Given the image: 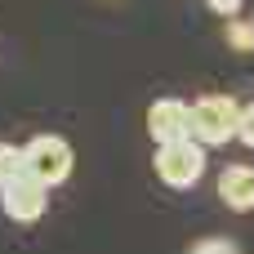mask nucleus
Instances as JSON below:
<instances>
[{
  "mask_svg": "<svg viewBox=\"0 0 254 254\" xmlns=\"http://www.w3.org/2000/svg\"><path fill=\"white\" fill-rule=\"evenodd\" d=\"M237 112L241 103L228 94H205L196 103H188V138L196 147H223L237 138Z\"/></svg>",
  "mask_w": 254,
  "mask_h": 254,
  "instance_id": "f257e3e1",
  "label": "nucleus"
},
{
  "mask_svg": "<svg viewBox=\"0 0 254 254\" xmlns=\"http://www.w3.org/2000/svg\"><path fill=\"white\" fill-rule=\"evenodd\" d=\"M18 152H22V174H31L45 192L71 179L76 156H71V143H67V138H58V134H36V138H31L27 147H18Z\"/></svg>",
  "mask_w": 254,
  "mask_h": 254,
  "instance_id": "f03ea898",
  "label": "nucleus"
},
{
  "mask_svg": "<svg viewBox=\"0 0 254 254\" xmlns=\"http://www.w3.org/2000/svg\"><path fill=\"white\" fill-rule=\"evenodd\" d=\"M205 174V147H196L192 138L183 143H170V147H156V179L165 188H196Z\"/></svg>",
  "mask_w": 254,
  "mask_h": 254,
  "instance_id": "7ed1b4c3",
  "label": "nucleus"
},
{
  "mask_svg": "<svg viewBox=\"0 0 254 254\" xmlns=\"http://www.w3.org/2000/svg\"><path fill=\"white\" fill-rule=\"evenodd\" d=\"M0 205H4V214L13 219V223H36L40 214H45V205H49V192L31 179V174H13L9 183H0Z\"/></svg>",
  "mask_w": 254,
  "mask_h": 254,
  "instance_id": "20e7f679",
  "label": "nucleus"
},
{
  "mask_svg": "<svg viewBox=\"0 0 254 254\" xmlns=\"http://www.w3.org/2000/svg\"><path fill=\"white\" fill-rule=\"evenodd\" d=\"M147 134L156 138V147L183 143L188 138V103L183 98H156L147 107Z\"/></svg>",
  "mask_w": 254,
  "mask_h": 254,
  "instance_id": "39448f33",
  "label": "nucleus"
},
{
  "mask_svg": "<svg viewBox=\"0 0 254 254\" xmlns=\"http://www.w3.org/2000/svg\"><path fill=\"white\" fill-rule=\"evenodd\" d=\"M219 196H223L237 214H246L254 205V170L250 165H228V170H219Z\"/></svg>",
  "mask_w": 254,
  "mask_h": 254,
  "instance_id": "423d86ee",
  "label": "nucleus"
},
{
  "mask_svg": "<svg viewBox=\"0 0 254 254\" xmlns=\"http://www.w3.org/2000/svg\"><path fill=\"white\" fill-rule=\"evenodd\" d=\"M188 254H241V246L232 237H201L188 246Z\"/></svg>",
  "mask_w": 254,
  "mask_h": 254,
  "instance_id": "0eeeda50",
  "label": "nucleus"
},
{
  "mask_svg": "<svg viewBox=\"0 0 254 254\" xmlns=\"http://www.w3.org/2000/svg\"><path fill=\"white\" fill-rule=\"evenodd\" d=\"M18 170H22V152L13 143H0V183H9Z\"/></svg>",
  "mask_w": 254,
  "mask_h": 254,
  "instance_id": "6e6552de",
  "label": "nucleus"
},
{
  "mask_svg": "<svg viewBox=\"0 0 254 254\" xmlns=\"http://www.w3.org/2000/svg\"><path fill=\"white\" fill-rule=\"evenodd\" d=\"M228 40H232V49H237V54H250V45H254L250 22H246V18H232V27H228Z\"/></svg>",
  "mask_w": 254,
  "mask_h": 254,
  "instance_id": "1a4fd4ad",
  "label": "nucleus"
},
{
  "mask_svg": "<svg viewBox=\"0 0 254 254\" xmlns=\"http://www.w3.org/2000/svg\"><path fill=\"white\" fill-rule=\"evenodd\" d=\"M237 138H241V143H254V116H250V107L237 112Z\"/></svg>",
  "mask_w": 254,
  "mask_h": 254,
  "instance_id": "9d476101",
  "label": "nucleus"
},
{
  "mask_svg": "<svg viewBox=\"0 0 254 254\" xmlns=\"http://www.w3.org/2000/svg\"><path fill=\"white\" fill-rule=\"evenodd\" d=\"M205 4H210L214 13H223V18H232V13H237V9H241L246 0H205Z\"/></svg>",
  "mask_w": 254,
  "mask_h": 254,
  "instance_id": "9b49d317",
  "label": "nucleus"
}]
</instances>
